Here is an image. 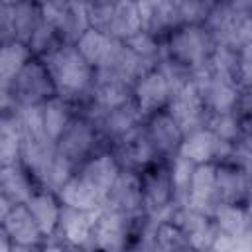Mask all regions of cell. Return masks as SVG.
I'll use <instances>...</instances> for the list:
<instances>
[{"label": "cell", "mask_w": 252, "mask_h": 252, "mask_svg": "<svg viewBox=\"0 0 252 252\" xmlns=\"http://www.w3.org/2000/svg\"><path fill=\"white\" fill-rule=\"evenodd\" d=\"M55 94L69 100L71 104L83 102L93 85L94 69L85 61L75 43H59L53 51L41 57Z\"/></svg>", "instance_id": "cell-1"}, {"label": "cell", "mask_w": 252, "mask_h": 252, "mask_svg": "<svg viewBox=\"0 0 252 252\" xmlns=\"http://www.w3.org/2000/svg\"><path fill=\"white\" fill-rule=\"evenodd\" d=\"M203 26L213 37V43L228 45L232 49H242L244 45L252 43L250 12L234 10L222 0L213 4Z\"/></svg>", "instance_id": "cell-2"}, {"label": "cell", "mask_w": 252, "mask_h": 252, "mask_svg": "<svg viewBox=\"0 0 252 252\" xmlns=\"http://www.w3.org/2000/svg\"><path fill=\"white\" fill-rule=\"evenodd\" d=\"M215 43L203 24H179L167 33L165 53L191 71L205 65Z\"/></svg>", "instance_id": "cell-3"}, {"label": "cell", "mask_w": 252, "mask_h": 252, "mask_svg": "<svg viewBox=\"0 0 252 252\" xmlns=\"http://www.w3.org/2000/svg\"><path fill=\"white\" fill-rule=\"evenodd\" d=\"M41 20L55 28L63 43H75L91 26L85 0H43Z\"/></svg>", "instance_id": "cell-4"}, {"label": "cell", "mask_w": 252, "mask_h": 252, "mask_svg": "<svg viewBox=\"0 0 252 252\" xmlns=\"http://www.w3.org/2000/svg\"><path fill=\"white\" fill-rule=\"evenodd\" d=\"M142 213L136 215H128V213H120V211H112V209H100L96 222L93 226V234H91V246L100 248V250H122L128 246V238L136 236V228H138V220Z\"/></svg>", "instance_id": "cell-5"}, {"label": "cell", "mask_w": 252, "mask_h": 252, "mask_svg": "<svg viewBox=\"0 0 252 252\" xmlns=\"http://www.w3.org/2000/svg\"><path fill=\"white\" fill-rule=\"evenodd\" d=\"M10 93L16 106H32L41 104L49 96L55 94L53 83L41 59L32 57L20 73L10 81Z\"/></svg>", "instance_id": "cell-6"}, {"label": "cell", "mask_w": 252, "mask_h": 252, "mask_svg": "<svg viewBox=\"0 0 252 252\" xmlns=\"http://www.w3.org/2000/svg\"><path fill=\"white\" fill-rule=\"evenodd\" d=\"M100 142V136L94 128V124L85 114H73L65 130L55 140L57 152L65 156L75 169L96 152V146Z\"/></svg>", "instance_id": "cell-7"}, {"label": "cell", "mask_w": 252, "mask_h": 252, "mask_svg": "<svg viewBox=\"0 0 252 252\" xmlns=\"http://www.w3.org/2000/svg\"><path fill=\"white\" fill-rule=\"evenodd\" d=\"M165 112L175 120V124L183 132V136L193 130L205 128V120L209 114V110L205 108V102L201 98V93L197 91L193 81L185 83L183 87L175 89L169 94Z\"/></svg>", "instance_id": "cell-8"}, {"label": "cell", "mask_w": 252, "mask_h": 252, "mask_svg": "<svg viewBox=\"0 0 252 252\" xmlns=\"http://www.w3.org/2000/svg\"><path fill=\"white\" fill-rule=\"evenodd\" d=\"M110 152L122 169H132V171H144L148 165H152L159 158L148 138L144 124L134 126L130 132L114 140Z\"/></svg>", "instance_id": "cell-9"}, {"label": "cell", "mask_w": 252, "mask_h": 252, "mask_svg": "<svg viewBox=\"0 0 252 252\" xmlns=\"http://www.w3.org/2000/svg\"><path fill=\"white\" fill-rule=\"evenodd\" d=\"M232 152V142L217 138L209 128H199L183 136L177 154L199 163H222L228 161Z\"/></svg>", "instance_id": "cell-10"}, {"label": "cell", "mask_w": 252, "mask_h": 252, "mask_svg": "<svg viewBox=\"0 0 252 252\" xmlns=\"http://www.w3.org/2000/svg\"><path fill=\"white\" fill-rule=\"evenodd\" d=\"M171 89L165 81V77L154 67L148 73H144L134 85H132V100L140 112V116L146 120L158 110H163L169 100Z\"/></svg>", "instance_id": "cell-11"}, {"label": "cell", "mask_w": 252, "mask_h": 252, "mask_svg": "<svg viewBox=\"0 0 252 252\" xmlns=\"http://www.w3.org/2000/svg\"><path fill=\"white\" fill-rule=\"evenodd\" d=\"M104 209L136 215L144 211V199H142V175L140 171L132 169H120L116 175L112 187L106 193V199L102 203Z\"/></svg>", "instance_id": "cell-12"}, {"label": "cell", "mask_w": 252, "mask_h": 252, "mask_svg": "<svg viewBox=\"0 0 252 252\" xmlns=\"http://www.w3.org/2000/svg\"><path fill=\"white\" fill-rule=\"evenodd\" d=\"M100 209L85 211V209H73V207L61 205L55 234L61 236L63 242H67L69 246H91L93 226L96 222Z\"/></svg>", "instance_id": "cell-13"}, {"label": "cell", "mask_w": 252, "mask_h": 252, "mask_svg": "<svg viewBox=\"0 0 252 252\" xmlns=\"http://www.w3.org/2000/svg\"><path fill=\"white\" fill-rule=\"evenodd\" d=\"M140 175H142V199H144L146 215L158 213L163 207L173 203L171 181H169V171L165 163L154 161L144 171H140Z\"/></svg>", "instance_id": "cell-14"}, {"label": "cell", "mask_w": 252, "mask_h": 252, "mask_svg": "<svg viewBox=\"0 0 252 252\" xmlns=\"http://www.w3.org/2000/svg\"><path fill=\"white\" fill-rule=\"evenodd\" d=\"M75 47L85 57V61L94 71H98V69H104V67H108L112 63V59L116 57V53L122 47V39H118V37H114V35H110L106 32L89 28L75 41Z\"/></svg>", "instance_id": "cell-15"}, {"label": "cell", "mask_w": 252, "mask_h": 252, "mask_svg": "<svg viewBox=\"0 0 252 252\" xmlns=\"http://www.w3.org/2000/svg\"><path fill=\"white\" fill-rule=\"evenodd\" d=\"M217 163H199L193 169V177L189 183V191L185 197V207L205 213L213 217V211L219 205L217 199V185H215Z\"/></svg>", "instance_id": "cell-16"}, {"label": "cell", "mask_w": 252, "mask_h": 252, "mask_svg": "<svg viewBox=\"0 0 252 252\" xmlns=\"http://www.w3.org/2000/svg\"><path fill=\"white\" fill-rule=\"evenodd\" d=\"M89 120L94 124L100 140H106L110 144L114 140H118L120 136H124L126 132H130L134 126L144 122V118L140 116V112H138V108H136L132 98L128 102L116 106V108L98 112L96 116H93Z\"/></svg>", "instance_id": "cell-17"}, {"label": "cell", "mask_w": 252, "mask_h": 252, "mask_svg": "<svg viewBox=\"0 0 252 252\" xmlns=\"http://www.w3.org/2000/svg\"><path fill=\"white\" fill-rule=\"evenodd\" d=\"M142 30L159 37L179 26L175 0H134Z\"/></svg>", "instance_id": "cell-18"}, {"label": "cell", "mask_w": 252, "mask_h": 252, "mask_svg": "<svg viewBox=\"0 0 252 252\" xmlns=\"http://www.w3.org/2000/svg\"><path fill=\"white\" fill-rule=\"evenodd\" d=\"M120 165L116 161V158L112 156V152H96L91 158H87L77 169L75 173L81 175L93 189H96L104 199L108 189L112 187L116 175L120 173Z\"/></svg>", "instance_id": "cell-19"}, {"label": "cell", "mask_w": 252, "mask_h": 252, "mask_svg": "<svg viewBox=\"0 0 252 252\" xmlns=\"http://www.w3.org/2000/svg\"><path fill=\"white\" fill-rule=\"evenodd\" d=\"M171 220L185 232L191 248H197V250L211 248L215 232H217V226H215V222H213V219L209 215L193 211V209H189L185 205H179L175 209Z\"/></svg>", "instance_id": "cell-20"}, {"label": "cell", "mask_w": 252, "mask_h": 252, "mask_svg": "<svg viewBox=\"0 0 252 252\" xmlns=\"http://www.w3.org/2000/svg\"><path fill=\"white\" fill-rule=\"evenodd\" d=\"M146 120L148 122L144 126H146L148 138H150L152 146L156 148L158 156L159 158H171L173 154H177L179 144L183 140V132L179 130L175 120L165 112V108L154 112Z\"/></svg>", "instance_id": "cell-21"}, {"label": "cell", "mask_w": 252, "mask_h": 252, "mask_svg": "<svg viewBox=\"0 0 252 252\" xmlns=\"http://www.w3.org/2000/svg\"><path fill=\"white\" fill-rule=\"evenodd\" d=\"M215 185L219 203H242L248 197L250 189L248 171L230 161L217 163Z\"/></svg>", "instance_id": "cell-22"}, {"label": "cell", "mask_w": 252, "mask_h": 252, "mask_svg": "<svg viewBox=\"0 0 252 252\" xmlns=\"http://www.w3.org/2000/svg\"><path fill=\"white\" fill-rule=\"evenodd\" d=\"M2 226H4L10 242L18 244V246H26V248L37 246L43 238L41 230L37 228L33 217L30 215V211L24 203L12 205V209L8 211V215L2 220Z\"/></svg>", "instance_id": "cell-23"}, {"label": "cell", "mask_w": 252, "mask_h": 252, "mask_svg": "<svg viewBox=\"0 0 252 252\" xmlns=\"http://www.w3.org/2000/svg\"><path fill=\"white\" fill-rule=\"evenodd\" d=\"M33 183V177L20 161L0 165V191L12 205L26 203L35 191Z\"/></svg>", "instance_id": "cell-24"}, {"label": "cell", "mask_w": 252, "mask_h": 252, "mask_svg": "<svg viewBox=\"0 0 252 252\" xmlns=\"http://www.w3.org/2000/svg\"><path fill=\"white\" fill-rule=\"evenodd\" d=\"M24 205L28 207V211L33 217L41 234L43 236H53L55 228H57V222H59V211H61V203H59L57 195L47 191V189L33 191L32 197Z\"/></svg>", "instance_id": "cell-25"}, {"label": "cell", "mask_w": 252, "mask_h": 252, "mask_svg": "<svg viewBox=\"0 0 252 252\" xmlns=\"http://www.w3.org/2000/svg\"><path fill=\"white\" fill-rule=\"evenodd\" d=\"M59 203L65 207H73V209H85V211H94L100 209L104 203V197L93 189L81 175H77L73 171V175L65 181V185L55 193Z\"/></svg>", "instance_id": "cell-26"}, {"label": "cell", "mask_w": 252, "mask_h": 252, "mask_svg": "<svg viewBox=\"0 0 252 252\" xmlns=\"http://www.w3.org/2000/svg\"><path fill=\"white\" fill-rule=\"evenodd\" d=\"M211 219L217 230L222 234H228L232 238L250 234V215L240 203H219Z\"/></svg>", "instance_id": "cell-27"}, {"label": "cell", "mask_w": 252, "mask_h": 252, "mask_svg": "<svg viewBox=\"0 0 252 252\" xmlns=\"http://www.w3.org/2000/svg\"><path fill=\"white\" fill-rule=\"evenodd\" d=\"M39 106H41V120H43V128H45L47 136L51 140H57L73 116L71 102L53 94L47 100H43Z\"/></svg>", "instance_id": "cell-28"}, {"label": "cell", "mask_w": 252, "mask_h": 252, "mask_svg": "<svg viewBox=\"0 0 252 252\" xmlns=\"http://www.w3.org/2000/svg\"><path fill=\"white\" fill-rule=\"evenodd\" d=\"M12 8V28H14V37L22 43H28L32 37L33 30L41 22V12L39 4L32 0H16L10 4Z\"/></svg>", "instance_id": "cell-29"}, {"label": "cell", "mask_w": 252, "mask_h": 252, "mask_svg": "<svg viewBox=\"0 0 252 252\" xmlns=\"http://www.w3.org/2000/svg\"><path fill=\"white\" fill-rule=\"evenodd\" d=\"M140 30H142V24H140L134 0H114V12L108 26V33L118 39H126Z\"/></svg>", "instance_id": "cell-30"}, {"label": "cell", "mask_w": 252, "mask_h": 252, "mask_svg": "<svg viewBox=\"0 0 252 252\" xmlns=\"http://www.w3.org/2000/svg\"><path fill=\"white\" fill-rule=\"evenodd\" d=\"M32 57L33 55H32L30 47L18 39L0 43V79L10 83Z\"/></svg>", "instance_id": "cell-31"}, {"label": "cell", "mask_w": 252, "mask_h": 252, "mask_svg": "<svg viewBox=\"0 0 252 252\" xmlns=\"http://www.w3.org/2000/svg\"><path fill=\"white\" fill-rule=\"evenodd\" d=\"M205 128H209L217 138H222V140H228V142H236L244 132H248V128L244 126L242 116L236 110L209 112L207 120H205Z\"/></svg>", "instance_id": "cell-32"}, {"label": "cell", "mask_w": 252, "mask_h": 252, "mask_svg": "<svg viewBox=\"0 0 252 252\" xmlns=\"http://www.w3.org/2000/svg\"><path fill=\"white\" fill-rule=\"evenodd\" d=\"M20 161V128L14 112L0 114V165Z\"/></svg>", "instance_id": "cell-33"}, {"label": "cell", "mask_w": 252, "mask_h": 252, "mask_svg": "<svg viewBox=\"0 0 252 252\" xmlns=\"http://www.w3.org/2000/svg\"><path fill=\"white\" fill-rule=\"evenodd\" d=\"M193 169H195V163L191 159H187L185 156H181V154H173L171 156L167 171H169L173 201L177 205L185 203V197H187V191H189V183H191V177H193Z\"/></svg>", "instance_id": "cell-34"}, {"label": "cell", "mask_w": 252, "mask_h": 252, "mask_svg": "<svg viewBox=\"0 0 252 252\" xmlns=\"http://www.w3.org/2000/svg\"><path fill=\"white\" fill-rule=\"evenodd\" d=\"M122 43H124L134 55H138L142 61H146V63L152 65V67L158 65V61H159V57H161V53H163V45H161L159 37H156L154 33H150V32H146V30H140V32L132 33L130 37L122 39Z\"/></svg>", "instance_id": "cell-35"}, {"label": "cell", "mask_w": 252, "mask_h": 252, "mask_svg": "<svg viewBox=\"0 0 252 252\" xmlns=\"http://www.w3.org/2000/svg\"><path fill=\"white\" fill-rule=\"evenodd\" d=\"M238 51L240 49H232L228 45L215 43V47L207 59L211 71L215 75L224 77L228 81H234L238 85Z\"/></svg>", "instance_id": "cell-36"}, {"label": "cell", "mask_w": 252, "mask_h": 252, "mask_svg": "<svg viewBox=\"0 0 252 252\" xmlns=\"http://www.w3.org/2000/svg\"><path fill=\"white\" fill-rule=\"evenodd\" d=\"M152 246L161 248V250H187V248H191L185 232L173 220H163L156 226Z\"/></svg>", "instance_id": "cell-37"}, {"label": "cell", "mask_w": 252, "mask_h": 252, "mask_svg": "<svg viewBox=\"0 0 252 252\" xmlns=\"http://www.w3.org/2000/svg\"><path fill=\"white\" fill-rule=\"evenodd\" d=\"M59 43H63V41H61L59 33L55 32V28L49 26L45 20H41V22L37 24V28L33 30V33H32V37L28 39L26 45L30 47V51H32L33 57L41 59V57H45L49 51H53Z\"/></svg>", "instance_id": "cell-38"}, {"label": "cell", "mask_w": 252, "mask_h": 252, "mask_svg": "<svg viewBox=\"0 0 252 252\" xmlns=\"http://www.w3.org/2000/svg\"><path fill=\"white\" fill-rule=\"evenodd\" d=\"M114 12V0H89L87 2V16L89 26L108 33V26Z\"/></svg>", "instance_id": "cell-39"}, {"label": "cell", "mask_w": 252, "mask_h": 252, "mask_svg": "<svg viewBox=\"0 0 252 252\" xmlns=\"http://www.w3.org/2000/svg\"><path fill=\"white\" fill-rule=\"evenodd\" d=\"M14 37V28H12V8L8 2L0 0V43H6Z\"/></svg>", "instance_id": "cell-40"}, {"label": "cell", "mask_w": 252, "mask_h": 252, "mask_svg": "<svg viewBox=\"0 0 252 252\" xmlns=\"http://www.w3.org/2000/svg\"><path fill=\"white\" fill-rule=\"evenodd\" d=\"M14 108H16V102H14L12 93H10V83L0 79V114L14 112Z\"/></svg>", "instance_id": "cell-41"}, {"label": "cell", "mask_w": 252, "mask_h": 252, "mask_svg": "<svg viewBox=\"0 0 252 252\" xmlns=\"http://www.w3.org/2000/svg\"><path fill=\"white\" fill-rule=\"evenodd\" d=\"M222 2H226L234 10H244V12H250V4H252V0H222Z\"/></svg>", "instance_id": "cell-42"}, {"label": "cell", "mask_w": 252, "mask_h": 252, "mask_svg": "<svg viewBox=\"0 0 252 252\" xmlns=\"http://www.w3.org/2000/svg\"><path fill=\"white\" fill-rule=\"evenodd\" d=\"M12 209V203L2 195V191H0V224H2V220H4V217L8 215V211Z\"/></svg>", "instance_id": "cell-43"}, {"label": "cell", "mask_w": 252, "mask_h": 252, "mask_svg": "<svg viewBox=\"0 0 252 252\" xmlns=\"http://www.w3.org/2000/svg\"><path fill=\"white\" fill-rule=\"evenodd\" d=\"M10 248H12V242H10V238H8L6 230H4V226L0 224V252H6V250H10Z\"/></svg>", "instance_id": "cell-44"}, {"label": "cell", "mask_w": 252, "mask_h": 252, "mask_svg": "<svg viewBox=\"0 0 252 252\" xmlns=\"http://www.w3.org/2000/svg\"><path fill=\"white\" fill-rule=\"evenodd\" d=\"M32 2H35V4H41V2H43V0H32Z\"/></svg>", "instance_id": "cell-45"}, {"label": "cell", "mask_w": 252, "mask_h": 252, "mask_svg": "<svg viewBox=\"0 0 252 252\" xmlns=\"http://www.w3.org/2000/svg\"><path fill=\"white\" fill-rule=\"evenodd\" d=\"M4 2H8V4H12V2H16V0H4Z\"/></svg>", "instance_id": "cell-46"}, {"label": "cell", "mask_w": 252, "mask_h": 252, "mask_svg": "<svg viewBox=\"0 0 252 252\" xmlns=\"http://www.w3.org/2000/svg\"><path fill=\"white\" fill-rule=\"evenodd\" d=\"M85 2H89V0H85Z\"/></svg>", "instance_id": "cell-47"}]
</instances>
